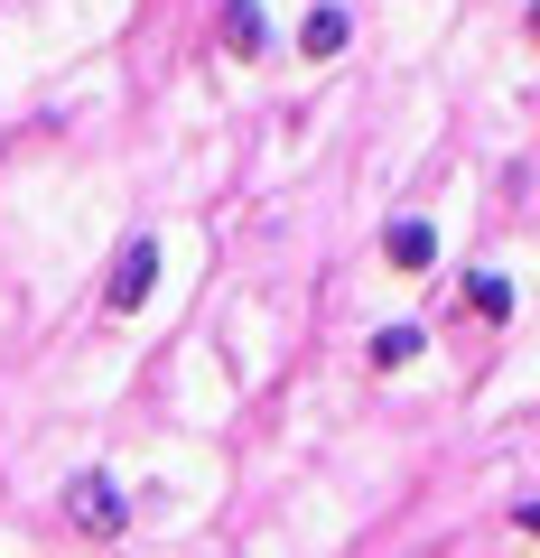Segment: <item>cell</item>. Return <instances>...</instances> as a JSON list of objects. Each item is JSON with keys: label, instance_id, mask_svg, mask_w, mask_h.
I'll use <instances>...</instances> for the list:
<instances>
[{"label": "cell", "instance_id": "obj_1", "mask_svg": "<svg viewBox=\"0 0 540 558\" xmlns=\"http://www.w3.org/2000/svg\"><path fill=\"white\" fill-rule=\"evenodd\" d=\"M57 512H65V531H84V539H121L131 531V494H121L103 465H84V475H65V494H57Z\"/></svg>", "mask_w": 540, "mask_h": 558}, {"label": "cell", "instance_id": "obj_2", "mask_svg": "<svg viewBox=\"0 0 540 558\" xmlns=\"http://www.w3.org/2000/svg\"><path fill=\"white\" fill-rule=\"evenodd\" d=\"M149 289H159V242L131 233V242H121V260L103 270V307H112V317H141Z\"/></svg>", "mask_w": 540, "mask_h": 558}, {"label": "cell", "instance_id": "obj_3", "mask_svg": "<svg viewBox=\"0 0 540 558\" xmlns=\"http://www.w3.org/2000/svg\"><path fill=\"white\" fill-rule=\"evenodd\" d=\"M382 260H392L400 279H420L429 260H439V223H429V215H400V223H382Z\"/></svg>", "mask_w": 540, "mask_h": 558}, {"label": "cell", "instance_id": "obj_4", "mask_svg": "<svg viewBox=\"0 0 540 558\" xmlns=\"http://www.w3.org/2000/svg\"><path fill=\"white\" fill-rule=\"evenodd\" d=\"M215 38H224V57H271V10L261 0H224Z\"/></svg>", "mask_w": 540, "mask_h": 558}, {"label": "cell", "instance_id": "obj_5", "mask_svg": "<svg viewBox=\"0 0 540 558\" xmlns=\"http://www.w3.org/2000/svg\"><path fill=\"white\" fill-rule=\"evenodd\" d=\"M429 354V326H373V336H363V363H373V373H410V363Z\"/></svg>", "mask_w": 540, "mask_h": 558}, {"label": "cell", "instance_id": "obj_6", "mask_svg": "<svg viewBox=\"0 0 540 558\" xmlns=\"http://www.w3.org/2000/svg\"><path fill=\"white\" fill-rule=\"evenodd\" d=\"M345 38H355V20H345V10H336V0H317V10H308V20H299V57H345Z\"/></svg>", "mask_w": 540, "mask_h": 558}, {"label": "cell", "instance_id": "obj_7", "mask_svg": "<svg viewBox=\"0 0 540 558\" xmlns=\"http://www.w3.org/2000/svg\"><path fill=\"white\" fill-rule=\"evenodd\" d=\"M513 279H503V270H476V279H466V317H476V326H513Z\"/></svg>", "mask_w": 540, "mask_h": 558}, {"label": "cell", "instance_id": "obj_8", "mask_svg": "<svg viewBox=\"0 0 540 558\" xmlns=\"http://www.w3.org/2000/svg\"><path fill=\"white\" fill-rule=\"evenodd\" d=\"M513 531H531V539H540V494H521V502H513Z\"/></svg>", "mask_w": 540, "mask_h": 558}, {"label": "cell", "instance_id": "obj_9", "mask_svg": "<svg viewBox=\"0 0 540 558\" xmlns=\"http://www.w3.org/2000/svg\"><path fill=\"white\" fill-rule=\"evenodd\" d=\"M531 38H540V0H531Z\"/></svg>", "mask_w": 540, "mask_h": 558}]
</instances>
